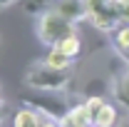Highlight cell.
Returning a JSON list of instances; mask_svg holds the SVG:
<instances>
[{
  "label": "cell",
  "instance_id": "8fae6325",
  "mask_svg": "<svg viewBox=\"0 0 129 127\" xmlns=\"http://www.w3.org/2000/svg\"><path fill=\"white\" fill-rule=\"evenodd\" d=\"M114 45H117V50H119L124 57L129 55V23H122V25L114 30Z\"/></svg>",
  "mask_w": 129,
  "mask_h": 127
},
{
  "label": "cell",
  "instance_id": "9a60e30c",
  "mask_svg": "<svg viewBox=\"0 0 129 127\" xmlns=\"http://www.w3.org/2000/svg\"><path fill=\"white\" fill-rule=\"evenodd\" d=\"M13 3H20V0H0V10L8 8V5H13Z\"/></svg>",
  "mask_w": 129,
  "mask_h": 127
},
{
  "label": "cell",
  "instance_id": "9c48e42d",
  "mask_svg": "<svg viewBox=\"0 0 129 127\" xmlns=\"http://www.w3.org/2000/svg\"><path fill=\"white\" fill-rule=\"evenodd\" d=\"M45 62H47L50 67H55V70H72V67H75V60H72V57H67L57 45H55V48H50V52L45 55Z\"/></svg>",
  "mask_w": 129,
  "mask_h": 127
},
{
  "label": "cell",
  "instance_id": "7a4b0ae2",
  "mask_svg": "<svg viewBox=\"0 0 129 127\" xmlns=\"http://www.w3.org/2000/svg\"><path fill=\"white\" fill-rule=\"evenodd\" d=\"M35 35H37V40L42 45L55 48L64 37L77 35V23L64 17L62 13H57L55 8H50V10H45V13H40L35 17Z\"/></svg>",
  "mask_w": 129,
  "mask_h": 127
},
{
  "label": "cell",
  "instance_id": "ba28073f",
  "mask_svg": "<svg viewBox=\"0 0 129 127\" xmlns=\"http://www.w3.org/2000/svg\"><path fill=\"white\" fill-rule=\"evenodd\" d=\"M94 125H99V127H117L119 125V110H117V105L104 102L102 110L94 115Z\"/></svg>",
  "mask_w": 129,
  "mask_h": 127
},
{
  "label": "cell",
  "instance_id": "2e32d148",
  "mask_svg": "<svg viewBox=\"0 0 129 127\" xmlns=\"http://www.w3.org/2000/svg\"><path fill=\"white\" fill-rule=\"evenodd\" d=\"M92 127H99V125H92Z\"/></svg>",
  "mask_w": 129,
  "mask_h": 127
},
{
  "label": "cell",
  "instance_id": "30bf717a",
  "mask_svg": "<svg viewBox=\"0 0 129 127\" xmlns=\"http://www.w3.org/2000/svg\"><path fill=\"white\" fill-rule=\"evenodd\" d=\"M57 48L62 50L67 57H72V60H77L82 55V40H80V35H70V37H64L62 43L57 45Z\"/></svg>",
  "mask_w": 129,
  "mask_h": 127
},
{
  "label": "cell",
  "instance_id": "8992f818",
  "mask_svg": "<svg viewBox=\"0 0 129 127\" xmlns=\"http://www.w3.org/2000/svg\"><path fill=\"white\" fill-rule=\"evenodd\" d=\"M52 8H55L57 13H62L64 17L75 20V23L87 20V5H84V0H57Z\"/></svg>",
  "mask_w": 129,
  "mask_h": 127
},
{
  "label": "cell",
  "instance_id": "7c38bea8",
  "mask_svg": "<svg viewBox=\"0 0 129 127\" xmlns=\"http://www.w3.org/2000/svg\"><path fill=\"white\" fill-rule=\"evenodd\" d=\"M55 3H57V0H22V8H25V13H30V15L37 17L40 13L50 10Z\"/></svg>",
  "mask_w": 129,
  "mask_h": 127
},
{
  "label": "cell",
  "instance_id": "4fadbf2b",
  "mask_svg": "<svg viewBox=\"0 0 129 127\" xmlns=\"http://www.w3.org/2000/svg\"><path fill=\"white\" fill-rule=\"evenodd\" d=\"M114 10L122 23H129V0H114Z\"/></svg>",
  "mask_w": 129,
  "mask_h": 127
},
{
  "label": "cell",
  "instance_id": "6da1fadb",
  "mask_svg": "<svg viewBox=\"0 0 129 127\" xmlns=\"http://www.w3.org/2000/svg\"><path fill=\"white\" fill-rule=\"evenodd\" d=\"M22 82L30 90H47V92H72V70H55L45 60H35L25 70Z\"/></svg>",
  "mask_w": 129,
  "mask_h": 127
},
{
  "label": "cell",
  "instance_id": "52a82bcc",
  "mask_svg": "<svg viewBox=\"0 0 129 127\" xmlns=\"http://www.w3.org/2000/svg\"><path fill=\"white\" fill-rule=\"evenodd\" d=\"M13 127H40V112L25 105L13 115Z\"/></svg>",
  "mask_w": 129,
  "mask_h": 127
},
{
  "label": "cell",
  "instance_id": "5bb4252c",
  "mask_svg": "<svg viewBox=\"0 0 129 127\" xmlns=\"http://www.w3.org/2000/svg\"><path fill=\"white\" fill-rule=\"evenodd\" d=\"M8 112H10V105L0 100V127L5 125V120H8Z\"/></svg>",
  "mask_w": 129,
  "mask_h": 127
},
{
  "label": "cell",
  "instance_id": "5b68a950",
  "mask_svg": "<svg viewBox=\"0 0 129 127\" xmlns=\"http://www.w3.org/2000/svg\"><path fill=\"white\" fill-rule=\"evenodd\" d=\"M92 125H94V117L84 102H75L70 112L60 120V127H92Z\"/></svg>",
  "mask_w": 129,
  "mask_h": 127
},
{
  "label": "cell",
  "instance_id": "277c9868",
  "mask_svg": "<svg viewBox=\"0 0 129 127\" xmlns=\"http://www.w3.org/2000/svg\"><path fill=\"white\" fill-rule=\"evenodd\" d=\"M109 90H112V97L119 102V107L129 112V60H124L114 70L112 80H109Z\"/></svg>",
  "mask_w": 129,
  "mask_h": 127
},
{
  "label": "cell",
  "instance_id": "3957f363",
  "mask_svg": "<svg viewBox=\"0 0 129 127\" xmlns=\"http://www.w3.org/2000/svg\"><path fill=\"white\" fill-rule=\"evenodd\" d=\"M75 100H77L75 92H47V90H32L30 95L25 97V102L30 107H35L42 115L55 117L57 122L70 112V107L75 105Z\"/></svg>",
  "mask_w": 129,
  "mask_h": 127
}]
</instances>
